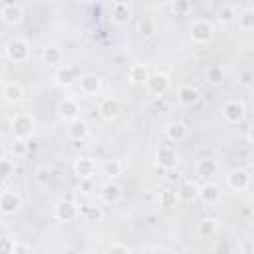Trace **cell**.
Segmentation results:
<instances>
[{
	"label": "cell",
	"instance_id": "cell-12",
	"mask_svg": "<svg viewBox=\"0 0 254 254\" xmlns=\"http://www.w3.org/2000/svg\"><path fill=\"white\" fill-rule=\"evenodd\" d=\"M157 167H161L163 171H171V169H175L177 167V163H179V157H177V151L173 149V147H169V145H161L159 149H157Z\"/></svg>",
	"mask_w": 254,
	"mask_h": 254
},
{
	"label": "cell",
	"instance_id": "cell-19",
	"mask_svg": "<svg viewBox=\"0 0 254 254\" xmlns=\"http://www.w3.org/2000/svg\"><path fill=\"white\" fill-rule=\"evenodd\" d=\"M77 79H79V73L73 65H60L56 71V83L60 87H71L77 83Z\"/></svg>",
	"mask_w": 254,
	"mask_h": 254
},
{
	"label": "cell",
	"instance_id": "cell-28",
	"mask_svg": "<svg viewBox=\"0 0 254 254\" xmlns=\"http://www.w3.org/2000/svg\"><path fill=\"white\" fill-rule=\"evenodd\" d=\"M64 60V54L58 46H46L42 50V62L48 64V65H60Z\"/></svg>",
	"mask_w": 254,
	"mask_h": 254
},
{
	"label": "cell",
	"instance_id": "cell-39",
	"mask_svg": "<svg viewBox=\"0 0 254 254\" xmlns=\"http://www.w3.org/2000/svg\"><path fill=\"white\" fill-rule=\"evenodd\" d=\"M26 151H28V145H26V141H20V139H16V141L12 143V153H14L16 157H24V155H26Z\"/></svg>",
	"mask_w": 254,
	"mask_h": 254
},
{
	"label": "cell",
	"instance_id": "cell-30",
	"mask_svg": "<svg viewBox=\"0 0 254 254\" xmlns=\"http://www.w3.org/2000/svg\"><path fill=\"white\" fill-rule=\"evenodd\" d=\"M218 228H220V224H218L216 218H202V220L198 222V234H200L202 238H212V236H216Z\"/></svg>",
	"mask_w": 254,
	"mask_h": 254
},
{
	"label": "cell",
	"instance_id": "cell-41",
	"mask_svg": "<svg viewBox=\"0 0 254 254\" xmlns=\"http://www.w3.org/2000/svg\"><path fill=\"white\" fill-rule=\"evenodd\" d=\"M14 254H30V246L24 242H14Z\"/></svg>",
	"mask_w": 254,
	"mask_h": 254
},
{
	"label": "cell",
	"instance_id": "cell-23",
	"mask_svg": "<svg viewBox=\"0 0 254 254\" xmlns=\"http://www.w3.org/2000/svg\"><path fill=\"white\" fill-rule=\"evenodd\" d=\"M165 135H167L169 141L179 143V141H185V139H187L189 127H187L183 121H171V123L165 127Z\"/></svg>",
	"mask_w": 254,
	"mask_h": 254
},
{
	"label": "cell",
	"instance_id": "cell-25",
	"mask_svg": "<svg viewBox=\"0 0 254 254\" xmlns=\"http://www.w3.org/2000/svg\"><path fill=\"white\" fill-rule=\"evenodd\" d=\"M236 24L242 32H250L254 28V8L252 6H246L242 10H238L236 14Z\"/></svg>",
	"mask_w": 254,
	"mask_h": 254
},
{
	"label": "cell",
	"instance_id": "cell-16",
	"mask_svg": "<svg viewBox=\"0 0 254 254\" xmlns=\"http://www.w3.org/2000/svg\"><path fill=\"white\" fill-rule=\"evenodd\" d=\"M216 173H218V163H216V159H212V157H202V159H198V161L194 163V175H196L198 179L208 181V179H212Z\"/></svg>",
	"mask_w": 254,
	"mask_h": 254
},
{
	"label": "cell",
	"instance_id": "cell-6",
	"mask_svg": "<svg viewBox=\"0 0 254 254\" xmlns=\"http://www.w3.org/2000/svg\"><path fill=\"white\" fill-rule=\"evenodd\" d=\"M22 208V196L18 190H2L0 192V212L10 216V214H16L18 210Z\"/></svg>",
	"mask_w": 254,
	"mask_h": 254
},
{
	"label": "cell",
	"instance_id": "cell-32",
	"mask_svg": "<svg viewBox=\"0 0 254 254\" xmlns=\"http://www.w3.org/2000/svg\"><path fill=\"white\" fill-rule=\"evenodd\" d=\"M79 214L85 218V222H99L103 218V210L101 206H95V204H85L79 208Z\"/></svg>",
	"mask_w": 254,
	"mask_h": 254
},
{
	"label": "cell",
	"instance_id": "cell-8",
	"mask_svg": "<svg viewBox=\"0 0 254 254\" xmlns=\"http://www.w3.org/2000/svg\"><path fill=\"white\" fill-rule=\"evenodd\" d=\"M131 16H133V6H131V2H125V0H115V2H111V6H109V18H111L115 24L123 26V24H127V22L131 20Z\"/></svg>",
	"mask_w": 254,
	"mask_h": 254
},
{
	"label": "cell",
	"instance_id": "cell-42",
	"mask_svg": "<svg viewBox=\"0 0 254 254\" xmlns=\"http://www.w3.org/2000/svg\"><path fill=\"white\" fill-rule=\"evenodd\" d=\"M238 81H240L242 85H250V83H252V73H250V71H240Z\"/></svg>",
	"mask_w": 254,
	"mask_h": 254
},
{
	"label": "cell",
	"instance_id": "cell-10",
	"mask_svg": "<svg viewBox=\"0 0 254 254\" xmlns=\"http://www.w3.org/2000/svg\"><path fill=\"white\" fill-rule=\"evenodd\" d=\"M95 171H97V165H95V161H93L91 157L81 155V157H77V159L73 161V173H75L81 181H91V179L95 177Z\"/></svg>",
	"mask_w": 254,
	"mask_h": 254
},
{
	"label": "cell",
	"instance_id": "cell-18",
	"mask_svg": "<svg viewBox=\"0 0 254 254\" xmlns=\"http://www.w3.org/2000/svg\"><path fill=\"white\" fill-rule=\"evenodd\" d=\"M121 196H123V189H121V185H117L115 181H107V183L101 187V190H99V198H101V202H105V204H115V202L121 200Z\"/></svg>",
	"mask_w": 254,
	"mask_h": 254
},
{
	"label": "cell",
	"instance_id": "cell-1",
	"mask_svg": "<svg viewBox=\"0 0 254 254\" xmlns=\"http://www.w3.org/2000/svg\"><path fill=\"white\" fill-rule=\"evenodd\" d=\"M189 38L196 46H204L214 38V24L206 18H196L189 26Z\"/></svg>",
	"mask_w": 254,
	"mask_h": 254
},
{
	"label": "cell",
	"instance_id": "cell-4",
	"mask_svg": "<svg viewBox=\"0 0 254 254\" xmlns=\"http://www.w3.org/2000/svg\"><path fill=\"white\" fill-rule=\"evenodd\" d=\"M4 52H6V58L10 62L20 64V62H26L30 58V44L26 40H22V38H14V40H10L6 44Z\"/></svg>",
	"mask_w": 254,
	"mask_h": 254
},
{
	"label": "cell",
	"instance_id": "cell-15",
	"mask_svg": "<svg viewBox=\"0 0 254 254\" xmlns=\"http://www.w3.org/2000/svg\"><path fill=\"white\" fill-rule=\"evenodd\" d=\"M77 85H79V91L83 95H95L99 89H101V77L97 73H81L79 79H77Z\"/></svg>",
	"mask_w": 254,
	"mask_h": 254
},
{
	"label": "cell",
	"instance_id": "cell-34",
	"mask_svg": "<svg viewBox=\"0 0 254 254\" xmlns=\"http://www.w3.org/2000/svg\"><path fill=\"white\" fill-rule=\"evenodd\" d=\"M137 30H139V34H141L143 38H151V36H155V32H157V24H155L153 18H143V20H139Z\"/></svg>",
	"mask_w": 254,
	"mask_h": 254
},
{
	"label": "cell",
	"instance_id": "cell-7",
	"mask_svg": "<svg viewBox=\"0 0 254 254\" xmlns=\"http://www.w3.org/2000/svg\"><path fill=\"white\" fill-rule=\"evenodd\" d=\"M56 111H58V117H60V119H64V121L69 123V121L79 119V111H81V107H79L77 99H73V97H62V99L58 101Z\"/></svg>",
	"mask_w": 254,
	"mask_h": 254
},
{
	"label": "cell",
	"instance_id": "cell-9",
	"mask_svg": "<svg viewBox=\"0 0 254 254\" xmlns=\"http://www.w3.org/2000/svg\"><path fill=\"white\" fill-rule=\"evenodd\" d=\"M121 111V105H119V99L113 97V95H107L103 99H99L97 103V113L103 121H113Z\"/></svg>",
	"mask_w": 254,
	"mask_h": 254
},
{
	"label": "cell",
	"instance_id": "cell-31",
	"mask_svg": "<svg viewBox=\"0 0 254 254\" xmlns=\"http://www.w3.org/2000/svg\"><path fill=\"white\" fill-rule=\"evenodd\" d=\"M204 77H206V81L210 85H220L222 79H224V67L218 65V64H212V65H208L204 69Z\"/></svg>",
	"mask_w": 254,
	"mask_h": 254
},
{
	"label": "cell",
	"instance_id": "cell-17",
	"mask_svg": "<svg viewBox=\"0 0 254 254\" xmlns=\"http://www.w3.org/2000/svg\"><path fill=\"white\" fill-rule=\"evenodd\" d=\"M226 183H228V187H230L232 190H246L248 185H250V175H248L246 169L236 167V169H232V171L228 173Z\"/></svg>",
	"mask_w": 254,
	"mask_h": 254
},
{
	"label": "cell",
	"instance_id": "cell-3",
	"mask_svg": "<svg viewBox=\"0 0 254 254\" xmlns=\"http://www.w3.org/2000/svg\"><path fill=\"white\" fill-rule=\"evenodd\" d=\"M145 89L149 95L153 97H161L165 95L169 89H171V77L163 71H155V73H149L147 81H145Z\"/></svg>",
	"mask_w": 254,
	"mask_h": 254
},
{
	"label": "cell",
	"instance_id": "cell-43",
	"mask_svg": "<svg viewBox=\"0 0 254 254\" xmlns=\"http://www.w3.org/2000/svg\"><path fill=\"white\" fill-rule=\"evenodd\" d=\"M242 254H252V242H250V238H242Z\"/></svg>",
	"mask_w": 254,
	"mask_h": 254
},
{
	"label": "cell",
	"instance_id": "cell-5",
	"mask_svg": "<svg viewBox=\"0 0 254 254\" xmlns=\"http://www.w3.org/2000/svg\"><path fill=\"white\" fill-rule=\"evenodd\" d=\"M220 111H222L224 121L230 123V125H234V123H240V121L244 119L246 107H244V103H242L240 99H228V101L222 103Z\"/></svg>",
	"mask_w": 254,
	"mask_h": 254
},
{
	"label": "cell",
	"instance_id": "cell-35",
	"mask_svg": "<svg viewBox=\"0 0 254 254\" xmlns=\"http://www.w3.org/2000/svg\"><path fill=\"white\" fill-rule=\"evenodd\" d=\"M50 179H52V169H50L48 165H42V167H38V169L34 171V181H36V185L44 187V185L50 183Z\"/></svg>",
	"mask_w": 254,
	"mask_h": 254
},
{
	"label": "cell",
	"instance_id": "cell-13",
	"mask_svg": "<svg viewBox=\"0 0 254 254\" xmlns=\"http://www.w3.org/2000/svg\"><path fill=\"white\" fill-rule=\"evenodd\" d=\"M220 196H222V189L216 185V183H204V185H200L198 187V194H196V198L202 202V204H216L218 200H220Z\"/></svg>",
	"mask_w": 254,
	"mask_h": 254
},
{
	"label": "cell",
	"instance_id": "cell-38",
	"mask_svg": "<svg viewBox=\"0 0 254 254\" xmlns=\"http://www.w3.org/2000/svg\"><path fill=\"white\" fill-rule=\"evenodd\" d=\"M0 254H14V240L8 236H0Z\"/></svg>",
	"mask_w": 254,
	"mask_h": 254
},
{
	"label": "cell",
	"instance_id": "cell-36",
	"mask_svg": "<svg viewBox=\"0 0 254 254\" xmlns=\"http://www.w3.org/2000/svg\"><path fill=\"white\" fill-rule=\"evenodd\" d=\"M105 254H131V250H129V246H125L121 242H111L105 248Z\"/></svg>",
	"mask_w": 254,
	"mask_h": 254
},
{
	"label": "cell",
	"instance_id": "cell-26",
	"mask_svg": "<svg viewBox=\"0 0 254 254\" xmlns=\"http://www.w3.org/2000/svg\"><path fill=\"white\" fill-rule=\"evenodd\" d=\"M149 67L145 64H131L129 65V71H127V77L131 83H145L147 77H149Z\"/></svg>",
	"mask_w": 254,
	"mask_h": 254
},
{
	"label": "cell",
	"instance_id": "cell-37",
	"mask_svg": "<svg viewBox=\"0 0 254 254\" xmlns=\"http://www.w3.org/2000/svg\"><path fill=\"white\" fill-rule=\"evenodd\" d=\"M14 171V163L10 159H0V179H8Z\"/></svg>",
	"mask_w": 254,
	"mask_h": 254
},
{
	"label": "cell",
	"instance_id": "cell-33",
	"mask_svg": "<svg viewBox=\"0 0 254 254\" xmlns=\"http://www.w3.org/2000/svg\"><path fill=\"white\" fill-rule=\"evenodd\" d=\"M123 173V163L119 159H107L103 165V175L109 177V181H113L115 177H119Z\"/></svg>",
	"mask_w": 254,
	"mask_h": 254
},
{
	"label": "cell",
	"instance_id": "cell-22",
	"mask_svg": "<svg viewBox=\"0 0 254 254\" xmlns=\"http://www.w3.org/2000/svg\"><path fill=\"white\" fill-rule=\"evenodd\" d=\"M2 97H4L8 103H20V101L24 99V87H22V83H18V81H8V83H4V87H2Z\"/></svg>",
	"mask_w": 254,
	"mask_h": 254
},
{
	"label": "cell",
	"instance_id": "cell-24",
	"mask_svg": "<svg viewBox=\"0 0 254 254\" xmlns=\"http://www.w3.org/2000/svg\"><path fill=\"white\" fill-rule=\"evenodd\" d=\"M236 14H238V10H236L234 4L222 2V4L218 6V10H216V20H218L220 24H232V22H236Z\"/></svg>",
	"mask_w": 254,
	"mask_h": 254
},
{
	"label": "cell",
	"instance_id": "cell-11",
	"mask_svg": "<svg viewBox=\"0 0 254 254\" xmlns=\"http://www.w3.org/2000/svg\"><path fill=\"white\" fill-rule=\"evenodd\" d=\"M0 18L10 26H18L24 20V8L16 2H6L0 8Z\"/></svg>",
	"mask_w": 254,
	"mask_h": 254
},
{
	"label": "cell",
	"instance_id": "cell-40",
	"mask_svg": "<svg viewBox=\"0 0 254 254\" xmlns=\"http://www.w3.org/2000/svg\"><path fill=\"white\" fill-rule=\"evenodd\" d=\"M173 10L179 12V14H187V12L192 10V4L187 2V0H181V2H175V4H173Z\"/></svg>",
	"mask_w": 254,
	"mask_h": 254
},
{
	"label": "cell",
	"instance_id": "cell-29",
	"mask_svg": "<svg viewBox=\"0 0 254 254\" xmlns=\"http://www.w3.org/2000/svg\"><path fill=\"white\" fill-rule=\"evenodd\" d=\"M175 200H177V190H175V189H161V190L155 194V202H157L161 208H171V206H175Z\"/></svg>",
	"mask_w": 254,
	"mask_h": 254
},
{
	"label": "cell",
	"instance_id": "cell-2",
	"mask_svg": "<svg viewBox=\"0 0 254 254\" xmlns=\"http://www.w3.org/2000/svg\"><path fill=\"white\" fill-rule=\"evenodd\" d=\"M10 127H12V133H14L16 139L28 141V139L34 135L36 121H34V117H32L30 113H16V115L12 117Z\"/></svg>",
	"mask_w": 254,
	"mask_h": 254
},
{
	"label": "cell",
	"instance_id": "cell-27",
	"mask_svg": "<svg viewBox=\"0 0 254 254\" xmlns=\"http://www.w3.org/2000/svg\"><path fill=\"white\" fill-rule=\"evenodd\" d=\"M196 194H198V185H196L194 181H183V185L177 189V196H179L181 200H185V202L194 200Z\"/></svg>",
	"mask_w": 254,
	"mask_h": 254
},
{
	"label": "cell",
	"instance_id": "cell-21",
	"mask_svg": "<svg viewBox=\"0 0 254 254\" xmlns=\"http://www.w3.org/2000/svg\"><path fill=\"white\" fill-rule=\"evenodd\" d=\"M65 133L71 141H83L89 137V123L83 121V119H75V121H69L67 127H65Z\"/></svg>",
	"mask_w": 254,
	"mask_h": 254
},
{
	"label": "cell",
	"instance_id": "cell-20",
	"mask_svg": "<svg viewBox=\"0 0 254 254\" xmlns=\"http://www.w3.org/2000/svg\"><path fill=\"white\" fill-rule=\"evenodd\" d=\"M198 99H200V91H198L194 85L185 83V85H181V87L177 89V101H179L183 107H190V105H194Z\"/></svg>",
	"mask_w": 254,
	"mask_h": 254
},
{
	"label": "cell",
	"instance_id": "cell-44",
	"mask_svg": "<svg viewBox=\"0 0 254 254\" xmlns=\"http://www.w3.org/2000/svg\"><path fill=\"white\" fill-rule=\"evenodd\" d=\"M0 8H2V4H0Z\"/></svg>",
	"mask_w": 254,
	"mask_h": 254
},
{
	"label": "cell",
	"instance_id": "cell-14",
	"mask_svg": "<svg viewBox=\"0 0 254 254\" xmlns=\"http://www.w3.org/2000/svg\"><path fill=\"white\" fill-rule=\"evenodd\" d=\"M79 216V206L73 200H60L56 204V218L60 222H73Z\"/></svg>",
	"mask_w": 254,
	"mask_h": 254
}]
</instances>
